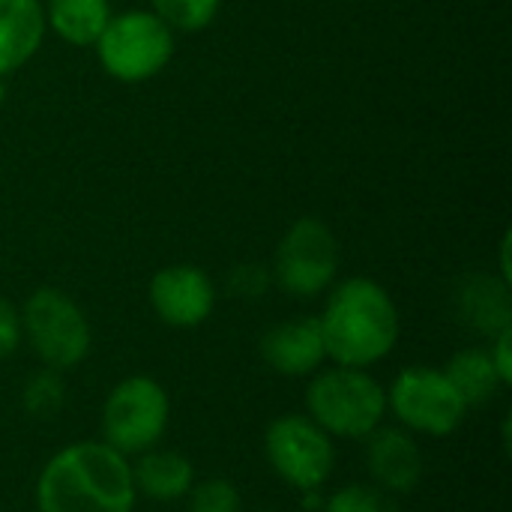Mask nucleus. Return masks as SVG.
Returning a JSON list of instances; mask_svg holds the SVG:
<instances>
[{
  "instance_id": "1a4fd4ad",
  "label": "nucleus",
  "mask_w": 512,
  "mask_h": 512,
  "mask_svg": "<svg viewBox=\"0 0 512 512\" xmlns=\"http://www.w3.org/2000/svg\"><path fill=\"white\" fill-rule=\"evenodd\" d=\"M270 471L297 495L321 492L336 471V441L306 414H279L264 429Z\"/></svg>"
},
{
  "instance_id": "aec40b11",
  "label": "nucleus",
  "mask_w": 512,
  "mask_h": 512,
  "mask_svg": "<svg viewBox=\"0 0 512 512\" xmlns=\"http://www.w3.org/2000/svg\"><path fill=\"white\" fill-rule=\"evenodd\" d=\"M63 402H66V384H63V375L54 369L42 366L21 387V405L36 420H48V417L60 414Z\"/></svg>"
},
{
  "instance_id": "423d86ee",
  "label": "nucleus",
  "mask_w": 512,
  "mask_h": 512,
  "mask_svg": "<svg viewBox=\"0 0 512 512\" xmlns=\"http://www.w3.org/2000/svg\"><path fill=\"white\" fill-rule=\"evenodd\" d=\"M171 426V396L150 375H129L117 381L99 414V432L111 450L135 459L162 444Z\"/></svg>"
},
{
  "instance_id": "a211bd4d",
  "label": "nucleus",
  "mask_w": 512,
  "mask_h": 512,
  "mask_svg": "<svg viewBox=\"0 0 512 512\" xmlns=\"http://www.w3.org/2000/svg\"><path fill=\"white\" fill-rule=\"evenodd\" d=\"M318 512H405L399 498L372 486L369 480L363 483H348L330 492Z\"/></svg>"
},
{
  "instance_id": "412c9836",
  "label": "nucleus",
  "mask_w": 512,
  "mask_h": 512,
  "mask_svg": "<svg viewBox=\"0 0 512 512\" xmlns=\"http://www.w3.org/2000/svg\"><path fill=\"white\" fill-rule=\"evenodd\" d=\"M186 512H243V495L231 480L210 477L192 486L186 495Z\"/></svg>"
},
{
  "instance_id": "6e6552de",
  "label": "nucleus",
  "mask_w": 512,
  "mask_h": 512,
  "mask_svg": "<svg viewBox=\"0 0 512 512\" xmlns=\"http://www.w3.org/2000/svg\"><path fill=\"white\" fill-rule=\"evenodd\" d=\"M384 390L387 417L417 438H450L468 417L465 402L438 366H405Z\"/></svg>"
},
{
  "instance_id": "4468645a",
  "label": "nucleus",
  "mask_w": 512,
  "mask_h": 512,
  "mask_svg": "<svg viewBox=\"0 0 512 512\" xmlns=\"http://www.w3.org/2000/svg\"><path fill=\"white\" fill-rule=\"evenodd\" d=\"M129 462H132V483H135L138 498H147L156 504L186 501V495L198 483L192 459L183 456L180 450L153 447Z\"/></svg>"
},
{
  "instance_id": "f257e3e1",
  "label": "nucleus",
  "mask_w": 512,
  "mask_h": 512,
  "mask_svg": "<svg viewBox=\"0 0 512 512\" xmlns=\"http://www.w3.org/2000/svg\"><path fill=\"white\" fill-rule=\"evenodd\" d=\"M318 327L327 348V363L372 369L399 345L402 315L393 294L381 282L369 276H348L336 279L324 294Z\"/></svg>"
},
{
  "instance_id": "4be33fe9",
  "label": "nucleus",
  "mask_w": 512,
  "mask_h": 512,
  "mask_svg": "<svg viewBox=\"0 0 512 512\" xmlns=\"http://www.w3.org/2000/svg\"><path fill=\"white\" fill-rule=\"evenodd\" d=\"M270 285H273L270 267L255 264V261L237 264V267H231L228 276H225V288H228V294L237 297V300H258V297H264V294L270 291Z\"/></svg>"
},
{
  "instance_id": "9b49d317",
  "label": "nucleus",
  "mask_w": 512,
  "mask_h": 512,
  "mask_svg": "<svg viewBox=\"0 0 512 512\" xmlns=\"http://www.w3.org/2000/svg\"><path fill=\"white\" fill-rule=\"evenodd\" d=\"M360 444H363V462H366L372 486L396 498L411 495L420 486L426 459H423V447L417 435L405 432L396 423H384Z\"/></svg>"
},
{
  "instance_id": "f8f14e48",
  "label": "nucleus",
  "mask_w": 512,
  "mask_h": 512,
  "mask_svg": "<svg viewBox=\"0 0 512 512\" xmlns=\"http://www.w3.org/2000/svg\"><path fill=\"white\" fill-rule=\"evenodd\" d=\"M261 360L282 378H312L327 366V348L321 339L318 315L285 318L261 336Z\"/></svg>"
},
{
  "instance_id": "7ed1b4c3",
  "label": "nucleus",
  "mask_w": 512,
  "mask_h": 512,
  "mask_svg": "<svg viewBox=\"0 0 512 512\" xmlns=\"http://www.w3.org/2000/svg\"><path fill=\"white\" fill-rule=\"evenodd\" d=\"M333 441H366L387 417V390L369 369L321 366L306 384V411Z\"/></svg>"
},
{
  "instance_id": "6ab92c4d",
  "label": "nucleus",
  "mask_w": 512,
  "mask_h": 512,
  "mask_svg": "<svg viewBox=\"0 0 512 512\" xmlns=\"http://www.w3.org/2000/svg\"><path fill=\"white\" fill-rule=\"evenodd\" d=\"M222 9V0H150V12L159 15L174 33L207 30Z\"/></svg>"
},
{
  "instance_id": "0eeeda50",
  "label": "nucleus",
  "mask_w": 512,
  "mask_h": 512,
  "mask_svg": "<svg viewBox=\"0 0 512 512\" xmlns=\"http://www.w3.org/2000/svg\"><path fill=\"white\" fill-rule=\"evenodd\" d=\"M339 240L318 216L294 219L273 252V285L294 300H315L339 279Z\"/></svg>"
},
{
  "instance_id": "b1692460",
  "label": "nucleus",
  "mask_w": 512,
  "mask_h": 512,
  "mask_svg": "<svg viewBox=\"0 0 512 512\" xmlns=\"http://www.w3.org/2000/svg\"><path fill=\"white\" fill-rule=\"evenodd\" d=\"M486 351H489V360H492V366H495L501 384H504V387H512V327L495 333V336L489 339V348H486Z\"/></svg>"
},
{
  "instance_id": "dca6fc26",
  "label": "nucleus",
  "mask_w": 512,
  "mask_h": 512,
  "mask_svg": "<svg viewBox=\"0 0 512 512\" xmlns=\"http://www.w3.org/2000/svg\"><path fill=\"white\" fill-rule=\"evenodd\" d=\"M42 15L45 30L60 42L72 48H93L114 12L108 0H42Z\"/></svg>"
},
{
  "instance_id": "ddd939ff",
  "label": "nucleus",
  "mask_w": 512,
  "mask_h": 512,
  "mask_svg": "<svg viewBox=\"0 0 512 512\" xmlns=\"http://www.w3.org/2000/svg\"><path fill=\"white\" fill-rule=\"evenodd\" d=\"M453 309L468 330L492 339L512 327V285L498 273H471L459 282Z\"/></svg>"
},
{
  "instance_id": "f3484780",
  "label": "nucleus",
  "mask_w": 512,
  "mask_h": 512,
  "mask_svg": "<svg viewBox=\"0 0 512 512\" xmlns=\"http://www.w3.org/2000/svg\"><path fill=\"white\" fill-rule=\"evenodd\" d=\"M444 375H447V381L453 384V390L459 393V399L465 402L468 411L495 402V396L501 390H507L501 384L486 348H462V351H456L447 360Z\"/></svg>"
},
{
  "instance_id": "a878e982",
  "label": "nucleus",
  "mask_w": 512,
  "mask_h": 512,
  "mask_svg": "<svg viewBox=\"0 0 512 512\" xmlns=\"http://www.w3.org/2000/svg\"><path fill=\"white\" fill-rule=\"evenodd\" d=\"M3 99H6V78H0V105H3Z\"/></svg>"
},
{
  "instance_id": "5701e85b",
  "label": "nucleus",
  "mask_w": 512,
  "mask_h": 512,
  "mask_svg": "<svg viewBox=\"0 0 512 512\" xmlns=\"http://www.w3.org/2000/svg\"><path fill=\"white\" fill-rule=\"evenodd\" d=\"M21 348V312L18 306L0 294V360L12 357Z\"/></svg>"
},
{
  "instance_id": "2eb2a0df",
  "label": "nucleus",
  "mask_w": 512,
  "mask_h": 512,
  "mask_svg": "<svg viewBox=\"0 0 512 512\" xmlns=\"http://www.w3.org/2000/svg\"><path fill=\"white\" fill-rule=\"evenodd\" d=\"M45 33L42 0H0V78L30 63Z\"/></svg>"
},
{
  "instance_id": "39448f33",
  "label": "nucleus",
  "mask_w": 512,
  "mask_h": 512,
  "mask_svg": "<svg viewBox=\"0 0 512 512\" xmlns=\"http://www.w3.org/2000/svg\"><path fill=\"white\" fill-rule=\"evenodd\" d=\"M21 312V342H27L30 354L54 372H69L90 357L93 330L84 309L60 288L42 285L36 288Z\"/></svg>"
},
{
  "instance_id": "f03ea898",
  "label": "nucleus",
  "mask_w": 512,
  "mask_h": 512,
  "mask_svg": "<svg viewBox=\"0 0 512 512\" xmlns=\"http://www.w3.org/2000/svg\"><path fill=\"white\" fill-rule=\"evenodd\" d=\"M36 512H135L132 462L105 441H72L39 471Z\"/></svg>"
},
{
  "instance_id": "393cba45",
  "label": "nucleus",
  "mask_w": 512,
  "mask_h": 512,
  "mask_svg": "<svg viewBox=\"0 0 512 512\" xmlns=\"http://www.w3.org/2000/svg\"><path fill=\"white\" fill-rule=\"evenodd\" d=\"M498 276L512 285V231L507 228L504 237H501V246H498Z\"/></svg>"
},
{
  "instance_id": "20e7f679",
  "label": "nucleus",
  "mask_w": 512,
  "mask_h": 512,
  "mask_svg": "<svg viewBox=\"0 0 512 512\" xmlns=\"http://www.w3.org/2000/svg\"><path fill=\"white\" fill-rule=\"evenodd\" d=\"M93 51L108 78L120 84H144L174 60L177 33L150 9H126L108 18Z\"/></svg>"
},
{
  "instance_id": "9d476101",
  "label": "nucleus",
  "mask_w": 512,
  "mask_h": 512,
  "mask_svg": "<svg viewBox=\"0 0 512 512\" xmlns=\"http://www.w3.org/2000/svg\"><path fill=\"white\" fill-rule=\"evenodd\" d=\"M216 282L195 264H168L153 273L147 300L153 315L174 330L201 327L216 309Z\"/></svg>"
}]
</instances>
